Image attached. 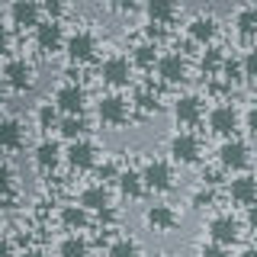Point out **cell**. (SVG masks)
I'll use <instances>...</instances> for the list:
<instances>
[{
    "instance_id": "cell-32",
    "label": "cell",
    "mask_w": 257,
    "mask_h": 257,
    "mask_svg": "<svg viewBox=\"0 0 257 257\" xmlns=\"http://www.w3.org/2000/svg\"><path fill=\"white\" fill-rule=\"evenodd\" d=\"M93 171H96V180H100V183H116V177H119V171H122V167H119L116 161L106 158V161H100Z\"/></svg>"
},
{
    "instance_id": "cell-44",
    "label": "cell",
    "mask_w": 257,
    "mask_h": 257,
    "mask_svg": "<svg viewBox=\"0 0 257 257\" xmlns=\"http://www.w3.org/2000/svg\"><path fill=\"white\" fill-rule=\"evenodd\" d=\"M164 257H167V254H164Z\"/></svg>"
},
{
    "instance_id": "cell-42",
    "label": "cell",
    "mask_w": 257,
    "mask_h": 257,
    "mask_svg": "<svg viewBox=\"0 0 257 257\" xmlns=\"http://www.w3.org/2000/svg\"><path fill=\"white\" fill-rule=\"evenodd\" d=\"M238 257H257V244H247V247H244V251H241Z\"/></svg>"
},
{
    "instance_id": "cell-3",
    "label": "cell",
    "mask_w": 257,
    "mask_h": 257,
    "mask_svg": "<svg viewBox=\"0 0 257 257\" xmlns=\"http://www.w3.org/2000/svg\"><path fill=\"white\" fill-rule=\"evenodd\" d=\"M128 116H132V103H128L122 93L109 90V93H103L100 100H96V119H100L103 125H112V128L125 125Z\"/></svg>"
},
{
    "instance_id": "cell-31",
    "label": "cell",
    "mask_w": 257,
    "mask_h": 257,
    "mask_svg": "<svg viewBox=\"0 0 257 257\" xmlns=\"http://www.w3.org/2000/svg\"><path fill=\"white\" fill-rule=\"evenodd\" d=\"M225 61L228 58H225V52L219 45H206V55L199 58V68H203L206 74H215V71H225Z\"/></svg>"
},
{
    "instance_id": "cell-11",
    "label": "cell",
    "mask_w": 257,
    "mask_h": 257,
    "mask_svg": "<svg viewBox=\"0 0 257 257\" xmlns=\"http://www.w3.org/2000/svg\"><path fill=\"white\" fill-rule=\"evenodd\" d=\"M4 80H7V87L10 90H29L32 87V80H36V68H32V61H26V58H7V64H4Z\"/></svg>"
},
{
    "instance_id": "cell-33",
    "label": "cell",
    "mask_w": 257,
    "mask_h": 257,
    "mask_svg": "<svg viewBox=\"0 0 257 257\" xmlns=\"http://www.w3.org/2000/svg\"><path fill=\"white\" fill-rule=\"evenodd\" d=\"M238 68H241V74H244V77H251V80H257V45H251V48H247L244 55H241Z\"/></svg>"
},
{
    "instance_id": "cell-22",
    "label": "cell",
    "mask_w": 257,
    "mask_h": 257,
    "mask_svg": "<svg viewBox=\"0 0 257 257\" xmlns=\"http://www.w3.org/2000/svg\"><path fill=\"white\" fill-rule=\"evenodd\" d=\"M58 222L68 231H74V235H77V231H84L87 225H90V212H87L80 203H68V206L58 209Z\"/></svg>"
},
{
    "instance_id": "cell-15",
    "label": "cell",
    "mask_w": 257,
    "mask_h": 257,
    "mask_svg": "<svg viewBox=\"0 0 257 257\" xmlns=\"http://www.w3.org/2000/svg\"><path fill=\"white\" fill-rule=\"evenodd\" d=\"M64 161H68L74 171H90V167L100 164V158H96V145L90 139L68 142V148H64Z\"/></svg>"
},
{
    "instance_id": "cell-18",
    "label": "cell",
    "mask_w": 257,
    "mask_h": 257,
    "mask_svg": "<svg viewBox=\"0 0 257 257\" xmlns=\"http://www.w3.org/2000/svg\"><path fill=\"white\" fill-rule=\"evenodd\" d=\"M177 222H180V212L171 203H155L145 209V225L155 231H171V228H177Z\"/></svg>"
},
{
    "instance_id": "cell-35",
    "label": "cell",
    "mask_w": 257,
    "mask_h": 257,
    "mask_svg": "<svg viewBox=\"0 0 257 257\" xmlns=\"http://www.w3.org/2000/svg\"><path fill=\"white\" fill-rule=\"evenodd\" d=\"M199 257H228V247L215 244V241H206V244L199 247Z\"/></svg>"
},
{
    "instance_id": "cell-16",
    "label": "cell",
    "mask_w": 257,
    "mask_h": 257,
    "mask_svg": "<svg viewBox=\"0 0 257 257\" xmlns=\"http://www.w3.org/2000/svg\"><path fill=\"white\" fill-rule=\"evenodd\" d=\"M228 199L235 206H244V209L257 206V177H251V174H235L228 180Z\"/></svg>"
},
{
    "instance_id": "cell-8",
    "label": "cell",
    "mask_w": 257,
    "mask_h": 257,
    "mask_svg": "<svg viewBox=\"0 0 257 257\" xmlns=\"http://www.w3.org/2000/svg\"><path fill=\"white\" fill-rule=\"evenodd\" d=\"M203 116H206V103H203V96H199V93H180L174 100V119H177V125L193 128V125L203 122Z\"/></svg>"
},
{
    "instance_id": "cell-17",
    "label": "cell",
    "mask_w": 257,
    "mask_h": 257,
    "mask_svg": "<svg viewBox=\"0 0 257 257\" xmlns=\"http://www.w3.org/2000/svg\"><path fill=\"white\" fill-rule=\"evenodd\" d=\"M77 203L84 206L87 212H106V209H112V196H109V187H106V183H100V180L87 183V187L80 190Z\"/></svg>"
},
{
    "instance_id": "cell-43",
    "label": "cell",
    "mask_w": 257,
    "mask_h": 257,
    "mask_svg": "<svg viewBox=\"0 0 257 257\" xmlns=\"http://www.w3.org/2000/svg\"><path fill=\"white\" fill-rule=\"evenodd\" d=\"M7 90V80H4V74H0V93H4Z\"/></svg>"
},
{
    "instance_id": "cell-38",
    "label": "cell",
    "mask_w": 257,
    "mask_h": 257,
    "mask_svg": "<svg viewBox=\"0 0 257 257\" xmlns=\"http://www.w3.org/2000/svg\"><path fill=\"white\" fill-rule=\"evenodd\" d=\"M10 45H13V39H10V26H4V23H0V55L10 52Z\"/></svg>"
},
{
    "instance_id": "cell-36",
    "label": "cell",
    "mask_w": 257,
    "mask_h": 257,
    "mask_svg": "<svg viewBox=\"0 0 257 257\" xmlns=\"http://www.w3.org/2000/svg\"><path fill=\"white\" fill-rule=\"evenodd\" d=\"M241 119H244V128L257 139V103H251V106H247V112H244Z\"/></svg>"
},
{
    "instance_id": "cell-25",
    "label": "cell",
    "mask_w": 257,
    "mask_h": 257,
    "mask_svg": "<svg viewBox=\"0 0 257 257\" xmlns=\"http://www.w3.org/2000/svg\"><path fill=\"white\" fill-rule=\"evenodd\" d=\"M231 23H235V32L244 39L257 36V7H238L235 16H231Z\"/></svg>"
},
{
    "instance_id": "cell-40",
    "label": "cell",
    "mask_w": 257,
    "mask_h": 257,
    "mask_svg": "<svg viewBox=\"0 0 257 257\" xmlns=\"http://www.w3.org/2000/svg\"><path fill=\"white\" fill-rule=\"evenodd\" d=\"M0 257H16V254H13V244H10L7 238H0Z\"/></svg>"
},
{
    "instance_id": "cell-4",
    "label": "cell",
    "mask_w": 257,
    "mask_h": 257,
    "mask_svg": "<svg viewBox=\"0 0 257 257\" xmlns=\"http://www.w3.org/2000/svg\"><path fill=\"white\" fill-rule=\"evenodd\" d=\"M52 103L58 106L61 116H84V109H87V90L77 84V80H64V84L55 87Z\"/></svg>"
},
{
    "instance_id": "cell-37",
    "label": "cell",
    "mask_w": 257,
    "mask_h": 257,
    "mask_svg": "<svg viewBox=\"0 0 257 257\" xmlns=\"http://www.w3.org/2000/svg\"><path fill=\"white\" fill-rule=\"evenodd\" d=\"M10 187H13V171H10V164H0V196Z\"/></svg>"
},
{
    "instance_id": "cell-24",
    "label": "cell",
    "mask_w": 257,
    "mask_h": 257,
    "mask_svg": "<svg viewBox=\"0 0 257 257\" xmlns=\"http://www.w3.org/2000/svg\"><path fill=\"white\" fill-rule=\"evenodd\" d=\"M180 13V7L171 4V0H151L145 7V16H148V26H167L174 16Z\"/></svg>"
},
{
    "instance_id": "cell-14",
    "label": "cell",
    "mask_w": 257,
    "mask_h": 257,
    "mask_svg": "<svg viewBox=\"0 0 257 257\" xmlns=\"http://www.w3.org/2000/svg\"><path fill=\"white\" fill-rule=\"evenodd\" d=\"M32 36H36V45L42 48V52H61L64 42H68L61 20H42L36 29H32Z\"/></svg>"
},
{
    "instance_id": "cell-1",
    "label": "cell",
    "mask_w": 257,
    "mask_h": 257,
    "mask_svg": "<svg viewBox=\"0 0 257 257\" xmlns=\"http://www.w3.org/2000/svg\"><path fill=\"white\" fill-rule=\"evenodd\" d=\"M132 71H135V64H132V58L128 55H122V52H109L106 58L100 61V80L106 87H112V90H122V87H128L132 84Z\"/></svg>"
},
{
    "instance_id": "cell-39",
    "label": "cell",
    "mask_w": 257,
    "mask_h": 257,
    "mask_svg": "<svg viewBox=\"0 0 257 257\" xmlns=\"http://www.w3.org/2000/svg\"><path fill=\"white\" fill-rule=\"evenodd\" d=\"M244 222H247V228H254V231H257V206H251V209H247Z\"/></svg>"
},
{
    "instance_id": "cell-10",
    "label": "cell",
    "mask_w": 257,
    "mask_h": 257,
    "mask_svg": "<svg viewBox=\"0 0 257 257\" xmlns=\"http://www.w3.org/2000/svg\"><path fill=\"white\" fill-rule=\"evenodd\" d=\"M219 164L225 167V171H244L247 161H251V145H247L244 139H225L219 145Z\"/></svg>"
},
{
    "instance_id": "cell-30",
    "label": "cell",
    "mask_w": 257,
    "mask_h": 257,
    "mask_svg": "<svg viewBox=\"0 0 257 257\" xmlns=\"http://www.w3.org/2000/svg\"><path fill=\"white\" fill-rule=\"evenodd\" d=\"M36 122H39V128H58L61 125L58 106H55L52 100H48V103H39V106H36Z\"/></svg>"
},
{
    "instance_id": "cell-34",
    "label": "cell",
    "mask_w": 257,
    "mask_h": 257,
    "mask_svg": "<svg viewBox=\"0 0 257 257\" xmlns=\"http://www.w3.org/2000/svg\"><path fill=\"white\" fill-rule=\"evenodd\" d=\"M190 203L196 206V209H206V206H212V203H215V190H212V187H206V183H199V187L193 190Z\"/></svg>"
},
{
    "instance_id": "cell-7",
    "label": "cell",
    "mask_w": 257,
    "mask_h": 257,
    "mask_svg": "<svg viewBox=\"0 0 257 257\" xmlns=\"http://www.w3.org/2000/svg\"><path fill=\"white\" fill-rule=\"evenodd\" d=\"M64 55H68V61L71 64H84V61H90L93 55H96V36L90 29H74V32H68V42H64Z\"/></svg>"
},
{
    "instance_id": "cell-13",
    "label": "cell",
    "mask_w": 257,
    "mask_h": 257,
    "mask_svg": "<svg viewBox=\"0 0 257 257\" xmlns=\"http://www.w3.org/2000/svg\"><path fill=\"white\" fill-rule=\"evenodd\" d=\"M42 13H45L42 4H32V0H13V4L7 7V20L20 29H36L39 23H42Z\"/></svg>"
},
{
    "instance_id": "cell-5",
    "label": "cell",
    "mask_w": 257,
    "mask_h": 257,
    "mask_svg": "<svg viewBox=\"0 0 257 257\" xmlns=\"http://www.w3.org/2000/svg\"><path fill=\"white\" fill-rule=\"evenodd\" d=\"M206 122H209V132L222 135V142H225V139H235V128L241 122V112L235 109V103L222 100V103H215V106L206 112Z\"/></svg>"
},
{
    "instance_id": "cell-20",
    "label": "cell",
    "mask_w": 257,
    "mask_h": 257,
    "mask_svg": "<svg viewBox=\"0 0 257 257\" xmlns=\"http://www.w3.org/2000/svg\"><path fill=\"white\" fill-rule=\"evenodd\" d=\"M32 161H36L39 171L48 174V171H55V167L64 161V151H61V145L55 142V139H42L36 148H32Z\"/></svg>"
},
{
    "instance_id": "cell-2",
    "label": "cell",
    "mask_w": 257,
    "mask_h": 257,
    "mask_svg": "<svg viewBox=\"0 0 257 257\" xmlns=\"http://www.w3.org/2000/svg\"><path fill=\"white\" fill-rule=\"evenodd\" d=\"M167 155L177 164H196L199 155H203V142H199L196 132L190 128H177V132L167 139Z\"/></svg>"
},
{
    "instance_id": "cell-23",
    "label": "cell",
    "mask_w": 257,
    "mask_h": 257,
    "mask_svg": "<svg viewBox=\"0 0 257 257\" xmlns=\"http://www.w3.org/2000/svg\"><path fill=\"white\" fill-rule=\"evenodd\" d=\"M116 190L122 193L128 199H139L145 193V180H142V171H135V167H122L116 177Z\"/></svg>"
},
{
    "instance_id": "cell-12",
    "label": "cell",
    "mask_w": 257,
    "mask_h": 257,
    "mask_svg": "<svg viewBox=\"0 0 257 257\" xmlns=\"http://www.w3.org/2000/svg\"><path fill=\"white\" fill-rule=\"evenodd\" d=\"M155 68H158V77L164 80V84H183V80L190 77V64L180 52H164Z\"/></svg>"
},
{
    "instance_id": "cell-27",
    "label": "cell",
    "mask_w": 257,
    "mask_h": 257,
    "mask_svg": "<svg viewBox=\"0 0 257 257\" xmlns=\"http://www.w3.org/2000/svg\"><path fill=\"white\" fill-rule=\"evenodd\" d=\"M58 132L68 142H80V139H87V119L84 116H61Z\"/></svg>"
},
{
    "instance_id": "cell-6",
    "label": "cell",
    "mask_w": 257,
    "mask_h": 257,
    "mask_svg": "<svg viewBox=\"0 0 257 257\" xmlns=\"http://www.w3.org/2000/svg\"><path fill=\"white\" fill-rule=\"evenodd\" d=\"M142 180H145V190H151V193H167V190H174V164H171L167 158H151V161H145Z\"/></svg>"
},
{
    "instance_id": "cell-21",
    "label": "cell",
    "mask_w": 257,
    "mask_h": 257,
    "mask_svg": "<svg viewBox=\"0 0 257 257\" xmlns=\"http://www.w3.org/2000/svg\"><path fill=\"white\" fill-rule=\"evenodd\" d=\"M23 142H26V128L16 116H4L0 119V151H16L23 148Z\"/></svg>"
},
{
    "instance_id": "cell-19",
    "label": "cell",
    "mask_w": 257,
    "mask_h": 257,
    "mask_svg": "<svg viewBox=\"0 0 257 257\" xmlns=\"http://www.w3.org/2000/svg\"><path fill=\"white\" fill-rule=\"evenodd\" d=\"M187 36L193 39V42H199V45H209L215 36H219V20H215L212 13H196V16H190Z\"/></svg>"
},
{
    "instance_id": "cell-28",
    "label": "cell",
    "mask_w": 257,
    "mask_h": 257,
    "mask_svg": "<svg viewBox=\"0 0 257 257\" xmlns=\"http://www.w3.org/2000/svg\"><path fill=\"white\" fill-rule=\"evenodd\" d=\"M58 257H90V244L84 235H68L58 244Z\"/></svg>"
},
{
    "instance_id": "cell-9",
    "label": "cell",
    "mask_w": 257,
    "mask_h": 257,
    "mask_svg": "<svg viewBox=\"0 0 257 257\" xmlns=\"http://www.w3.org/2000/svg\"><path fill=\"white\" fill-rule=\"evenodd\" d=\"M206 231H209V241L228 247V244H235V241L241 238V222L231 212H219V215H212V219H209Z\"/></svg>"
},
{
    "instance_id": "cell-41",
    "label": "cell",
    "mask_w": 257,
    "mask_h": 257,
    "mask_svg": "<svg viewBox=\"0 0 257 257\" xmlns=\"http://www.w3.org/2000/svg\"><path fill=\"white\" fill-rule=\"evenodd\" d=\"M16 257H45V251H39V247H26V251L16 254Z\"/></svg>"
},
{
    "instance_id": "cell-26",
    "label": "cell",
    "mask_w": 257,
    "mask_h": 257,
    "mask_svg": "<svg viewBox=\"0 0 257 257\" xmlns=\"http://www.w3.org/2000/svg\"><path fill=\"white\" fill-rule=\"evenodd\" d=\"M128 58H132L135 68H155L161 55H158V45L151 42V39H145V42H139V45L132 48V55H128Z\"/></svg>"
},
{
    "instance_id": "cell-29",
    "label": "cell",
    "mask_w": 257,
    "mask_h": 257,
    "mask_svg": "<svg viewBox=\"0 0 257 257\" xmlns=\"http://www.w3.org/2000/svg\"><path fill=\"white\" fill-rule=\"evenodd\" d=\"M106 257H142V244L135 238H128V235H119L106 247Z\"/></svg>"
}]
</instances>
